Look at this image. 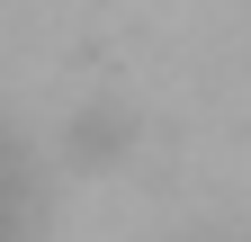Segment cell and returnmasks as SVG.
I'll return each mask as SVG.
<instances>
[{"mask_svg": "<svg viewBox=\"0 0 251 242\" xmlns=\"http://www.w3.org/2000/svg\"><path fill=\"white\" fill-rule=\"evenodd\" d=\"M36 216H45V189H36V170H27V153L0 135V242H27Z\"/></svg>", "mask_w": 251, "mask_h": 242, "instance_id": "1", "label": "cell"}]
</instances>
